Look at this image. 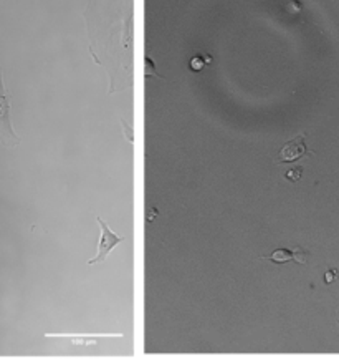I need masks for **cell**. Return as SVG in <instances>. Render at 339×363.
<instances>
[{
    "mask_svg": "<svg viewBox=\"0 0 339 363\" xmlns=\"http://www.w3.org/2000/svg\"><path fill=\"white\" fill-rule=\"evenodd\" d=\"M11 106H12V100L6 85H4L2 68H0V143L8 150L16 148V146L21 145V138H18L12 126Z\"/></svg>",
    "mask_w": 339,
    "mask_h": 363,
    "instance_id": "obj_1",
    "label": "cell"
},
{
    "mask_svg": "<svg viewBox=\"0 0 339 363\" xmlns=\"http://www.w3.org/2000/svg\"><path fill=\"white\" fill-rule=\"evenodd\" d=\"M96 220L101 228V238H100V242H98L96 257L91 259V261H88V266H93V264H98V262H105L108 254H110L117 244L125 240V238H121V235H116L113 233L110 225H108L101 218H96Z\"/></svg>",
    "mask_w": 339,
    "mask_h": 363,
    "instance_id": "obj_2",
    "label": "cell"
},
{
    "mask_svg": "<svg viewBox=\"0 0 339 363\" xmlns=\"http://www.w3.org/2000/svg\"><path fill=\"white\" fill-rule=\"evenodd\" d=\"M308 155L311 153H309L306 145H304V135H299L283 146L282 151H280V156L277 158V163H293V161Z\"/></svg>",
    "mask_w": 339,
    "mask_h": 363,
    "instance_id": "obj_3",
    "label": "cell"
},
{
    "mask_svg": "<svg viewBox=\"0 0 339 363\" xmlns=\"http://www.w3.org/2000/svg\"><path fill=\"white\" fill-rule=\"evenodd\" d=\"M262 259H265V261H270V262H275V264H285L289 261H294L298 264H306L308 252L301 247H294V251H288V249H278V251H275L272 256L262 257Z\"/></svg>",
    "mask_w": 339,
    "mask_h": 363,
    "instance_id": "obj_4",
    "label": "cell"
},
{
    "mask_svg": "<svg viewBox=\"0 0 339 363\" xmlns=\"http://www.w3.org/2000/svg\"><path fill=\"white\" fill-rule=\"evenodd\" d=\"M301 174H303V168L301 166H298V168L288 169L287 173H285V178H287L288 181H292V183H298V181L301 179Z\"/></svg>",
    "mask_w": 339,
    "mask_h": 363,
    "instance_id": "obj_5",
    "label": "cell"
},
{
    "mask_svg": "<svg viewBox=\"0 0 339 363\" xmlns=\"http://www.w3.org/2000/svg\"><path fill=\"white\" fill-rule=\"evenodd\" d=\"M205 62H210V58H205V60H200V58H193V62H190V68L195 72L202 70Z\"/></svg>",
    "mask_w": 339,
    "mask_h": 363,
    "instance_id": "obj_6",
    "label": "cell"
},
{
    "mask_svg": "<svg viewBox=\"0 0 339 363\" xmlns=\"http://www.w3.org/2000/svg\"><path fill=\"white\" fill-rule=\"evenodd\" d=\"M336 276H338V272L333 271V269H331V271H328L326 276H324V281H326V284H331L334 279H336Z\"/></svg>",
    "mask_w": 339,
    "mask_h": 363,
    "instance_id": "obj_7",
    "label": "cell"
}]
</instances>
